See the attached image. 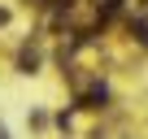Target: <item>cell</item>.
<instances>
[{
	"label": "cell",
	"instance_id": "obj_1",
	"mask_svg": "<svg viewBox=\"0 0 148 139\" xmlns=\"http://www.w3.org/2000/svg\"><path fill=\"white\" fill-rule=\"evenodd\" d=\"M0 139H9V130H5V126H0Z\"/></svg>",
	"mask_w": 148,
	"mask_h": 139
}]
</instances>
